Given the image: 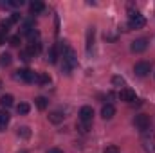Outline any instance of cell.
<instances>
[{"instance_id": "cell-1", "label": "cell", "mask_w": 155, "mask_h": 153, "mask_svg": "<svg viewBox=\"0 0 155 153\" xmlns=\"http://www.w3.org/2000/svg\"><path fill=\"white\" fill-rule=\"evenodd\" d=\"M60 52H61V58H63L61 69H63L65 74H71V72L78 67L76 52H74V49H72L67 41H60Z\"/></svg>"}, {"instance_id": "cell-2", "label": "cell", "mask_w": 155, "mask_h": 153, "mask_svg": "<svg viewBox=\"0 0 155 153\" xmlns=\"http://www.w3.org/2000/svg\"><path fill=\"white\" fill-rule=\"evenodd\" d=\"M141 142H143V148H144V151L146 153H155V133L152 132V130L143 132V139H141Z\"/></svg>"}, {"instance_id": "cell-3", "label": "cell", "mask_w": 155, "mask_h": 153, "mask_svg": "<svg viewBox=\"0 0 155 153\" xmlns=\"http://www.w3.org/2000/svg\"><path fill=\"white\" fill-rule=\"evenodd\" d=\"M15 77L20 79V81H24V83H36V72H33V70H29V69L16 70Z\"/></svg>"}, {"instance_id": "cell-4", "label": "cell", "mask_w": 155, "mask_h": 153, "mask_svg": "<svg viewBox=\"0 0 155 153\" xmlns=\"http://www.w3.org/2000/svg\"><path fill=\"white\" fill-rule=\"evenodd\" d=\"M134 124H135V128H137V130H141V132H146V130H150V115H144V114L135 115V119H134Z\"/></svg>"}, {"instance_id": "cell-5", "label": "cell", "mask_w": 155, "mask_h": 153, "mask_svg": "<svg viewBox=\"0 0 155 153\" xmlns=\"http://www.w3.org/2000/svg\"><path fill=\"white\" fill-rule=\"evenodd\" d=\"M144 25H146V18L143 15H130V20H128L130 29H143Z\"/></svg>"}, {"instance_id": "cell-6", "label": "cell", "mask_w": 155, "mask_h": 153, "mask_svg": "<svg viewBox=\"0 0 155 153\" xmlns=\"http://www.w3.org/2000/svg\"><path fill=\"white\" fill-rule=\"evenodd\" d=\"M150 70H152V65H150L148 61H139V63H135V67H134L135 76H139V77L148 76V74H150Z\"/></svg>"}, {"instance_id": "cell-7", "label": "cell", "mask_w": 155, "mask_h": 153, "mask_svg": "<svg viewBox=\"0 0 155 153\" xmlns=\"http://www.w3.org/2000/svg\"><path fill=\"white\" fill-rule=\"evenodd\" d=\"M146 47H148V40H144V38L135 40V41H132V45H130L132 52H135V54H141V52H144V50H146Z\"/></svg>"}, {"instance_id": "cell-8", "label": "cell", "mask_w": 155, "mask_h": 153, "mask_svg": "<svg viewBox=\"0 0 155 153\" xmlns=\"http://www.w3.org/2000/svg\"><path fill=\"white\" fill-rule=\"evenodd\" d=\"M78 115H79V121H81V122H92L94 110H92V106H83Z\"/></svg>"}, {"instance_id": "cell-9", "label": "cell", "mask_w": 155, "mask_h": 153, "mask_svg": "<svg viewBox=\"0 0 155 153\" xmlns=\"http://www.w3.org/2000/svg\"><path fill=\"white\" fill-rule=\"evenodd\" d=\"M119 99L121 101H126V103H132V101H135V92L132 88H121Z\"/></svg>"}, {"instance_id": "cell-10", "label": "cell", "mask_w": 155, "mask_h": 153, "mask_svg": "<svg viewBox=\"0 0 155 153\" xmlns=\"http://www.w3.org/2000/svg\"><path fill=\"white\" fill-rule=\"evenodd\" d=\"M33 31H35V20H33V18L24 20L22 25H20V33H22V34H29V33H33Z\"/></svg>"}, {"instance_id": "cell-11", "label": "cell", "mask_w": 155, "mask_h": 153, "mask_svg": "<svg viewBox=\"0 0 155 153\" xmlns=\"http://www.w3.org/2000/svg\"><path fill=\"white\" fill-rule=\"evenodd\" d=\"M29 9H31V13H33V15H40V13H43L45 4H43V2H40V0H35V2H31Z\"/></svg>"}, {"instance_id": "cell-12", "label": "cell", "mask_w": 155, "mask_h": 153, "mask_svg": "<svg viewBox=\"0 0 155 153\" xmlns=\"http://www.w3.org/2000/svg\"><path fill=\"white\" fill-rule=\"evenodd\" d=\"M9 119H11V115L7 110H0V132L5 130V126L9 124Z\"/></svg>"}, {"instance_id": "cell-13", "label": "cell", "mask_w": 155, "mask_h": 153, "mask_svg": "<svg viewBox=\"0 0 155 153\" xmlns=\"http://www.w3.org/2000/svg\"><path fill=\"white\" fill-rule=\"evenodd\" d=\"M101 115H103V119H112V117L116 115V108H114L112 105H105V106L101 108Z\"/></svg>"}, {"instance_id": "cell-14", "label": "cell", "mask_w": 155, "mask_h": 153, "mask_svg": "<svg viewBox=\"0 0 155 153\" xmlns=\"http://www.w3.org/2000/svg\"><path fill=\"white\" fill-rule=\"evenodd\" d=\"M94 34H96L94 27H88V31H87V52L92 50V45H94Z\"/></svg>"}, {"instance_id": "cell-15", "label": "cell", "mask_w": 155, "mask_h": 153, "mask_svg": "<svg viewBox=\"0 0 155 153\" xmlns=\"http://www.w3.org/2000/svg\"><path fill=\"white\" fill-rule=\"evenodd\" d=\"M36 83H38L40 86H45V85L51 83V76L45 74V72H38V74H36Z\"/></svg>"}, {"instance_id": "cell-16", "label": "cell", "mask_w": 155, "mask_h": 153, "mask_svg": "<svg viewBox=\"0 0 155 153\" xmlns=\"http://www.w3.org/2000/svg\"><path fill=\"white\" fill-rule=\"evenodd\" d=\"M0 106L5 108V110L11 108V106H13V96H9V94H7V96H2V97H0Z\"/></svg>"}, {"instance_id": "cell-17", "label": "cell", "mask_w": 155, "mask_h": 153, "mask_svg": "<svg viewBox=\"0 0 155 153\" xmlns=\"http://www.w3.org/2000/svg\"><path fill=\"white\" fill-rule=\"evenodd\" d=\"M11 61H13V56H11L9 52L0 54V67H9V65H11Z\"/></svg>"}, {"instance_id": "cell-18", "label": "cell", "mask_w": 155, "mask_h": 153, "mask_svg": "<svg viewBox=\"0 0 155 153\" xmlns=\"http://www.w3.org/2000/svg\"><path fill=\"white\" fill-rule=\"evenodd\" d=\"M63 117H65V115L60 114V112H51V114H49V121H51V122H54V124H58V122H61V121H63Z\"/></svg>"}, {"instance_id": "cell-19", "label": "cell", "mask_w": 155, "mask_h": 153, "mask_svg": "<svg viewBox=\"0 0 155 153\" xmlns=\"http://www.w3.org/2000/svg\"><path fill=\"white\" fill-rule=\"evenodd\" d=\"M35 103H36V108H38V110H45V108H47V105H49V101H47L45 97H41V96L35 99Z\"/></svg>"}, {"instance_id": "cell-20", "label": "cell", "mask_w": 155, "mask_h": 153, "mask_svg": "<svg viewBox=\"0 0 155 153\" xmlns=\"http://www.w3.org/2000/svg\"><path fill=\"white\" fill-rule=\"evenodd\" d=\"M56 58H58V54H56V47H51L49 52H47V61H49V63H56Z\"/></svg>"}, {"instance_id": "cell-21", "label": "cell", "mask_w": 155, "mask_h": 153, "mask_svg": "<svg viewBox=\"0 0 155 153\" xmlns=\"http://www.w3.org/2000/svg\"><path fill=\"white\" fill-rule=\"evenodd\" d=\"M29 110H31V106L27 105V103H20L18 106H16V112L20 115H25V114H29Z\"/></svg>"}, {"instance_id": "cell-22", "label": "cell", "mask_w": 155, "mask_h": 153, "mask_svg": "<svg viewBox=\"0 0 155 153\" xmlns=\"http://www.w3.org/2000/svg\"><path fill=\"white\" fill-rule=\"evenodd\" d=\"M18 135L24 137V139H29V137H31V130H29L27 126H22V128H18Z\"/></svg>"}, {"instance_id": "cell-23", "label": "cell", "mask_w": 155, "mask_h": 153, "mask_svg": "<svg viewBox=\"0 0 155 153\" xmlns=\"http://www.w3.org/2000/svg\"><path fill=\"white\" fill-rule=\"evenodd\" d=\"M90 124H92V122H81V121H79V122H78V130H79L81 133H87V132L90 130Z\"/></svg>"}, {"instance_id": "cell-24", "label": "cell", "mask_w": 155, "mask_h": 153, "mask_svg": "<svg viewBox=\"0 0 155 153\" xmlns=\"http://www.w3.org/2000/svg\"><path fill=\"white\" fill-rule=\"evenodd\" d=\"M9 22H11V24H18V22H22V16H20L18 13H13V15L9 16Z\"/></svg>"}, {"instance_id": "cell-25", "label": "cell", "mask_w": 155, "mask_h": 153, "mask_svg": "<svg viewBox=\"0 0 155 153\" xmlns=\"http://www.w3.org/2000/svg\"><path fill=\"white\" fill-rule=\"evenodd\" d=\"M9 45H13V47H18V45H20V34H16V36H11V38H9Z\"/></svg>"}, {"instance_id": "cell-26", "label": "cell", "mask_w": 155, "mask_h": 153, "mask_svg": "<svg viewBox=\"0 0 155 153\" xmlns=\"http://www.w3.org/2000/svg\"><path fill=\"white\" fill-rule=\"evenodd\" d=\"M112 83L117 85V86H124V79H123L121 76H114L112 77Z\"/></svg>"}, {"instance_id": "cell-27", "label": "cell", "mask_w": 155, "mask_h": 153, "mask_svg": "<svg viewBox=\"0 0 155 153\" xmlns=\"http://www.w3.org/2000/svg\"><path fill=\"white\" fill-rule=\"evenodd\" d=\"M20 58H22V60H24V61L27 63V61H29V60H31L33 56L29 54V50H22V52H20Z\"/></svg>"}, {"instance_id": "cell-28", "label": "cell", "mask_w": 155, "mask_h": 153, "mask_svg": "<svg viewBox=\"0 0 155 153\" xmlns=\"http://www.w3.org/2000/svg\"><path fill=\"white\" fill-rule=\"evenodd\" d=\"M103 153H119V148L117 146H107Z\"/></svg>"}, {"instance_id": "cell-29", "label": "cell", "mask_w": 155, "mask_h": 153, "mask_svg": "<svg viewBox=\"0 0 155 153\" xmlns=\"http://www.w3.org/2000/svg\"><path fill=\"white\" fill-rule=\"evenodd\" d=\"M5 36H7V34L0 31V45H4V43H5Z\"/></svg>"}, {"instance_id": "cell-30", "label": "cell", "mask_w": 155, "mask_h": 153, "mask_svg": "<svg viewBox=\"0 0 155 153\" xmlns=\"http://www.w3.org/2000/svg\"><path fill=\"white\" fill-rule=\"evenodd\" d=\"M47 153H63L60 148H51V150H47Z\"/></svg>"}, {"instance_id": "cell-31", "label": "cell", "mask_w": 155, "mask_h": 153, "mask_svg": "<svg viewBox=\"0 0 155 153\" xmlns=\"http://www.w3.org/2000/svg\"><path fill=\"white\" fill-rule=\"evenodd\" d=\"M20 153H27V151H20Z\"/></svg>"}, {"instance_id": "cell-32", "label": "cell", "mask_w": 155, "mask_h": 153, "mask_svg": "<svg viewBox=\"0 0 155 153\" xmlns=\"http://www.w3.org/2000/svg\"><path fill=\"white\" fill-rule=\"evenodd\" d=\"M0 85H2V83H0Z\"/></svg>"}]
</instances>
